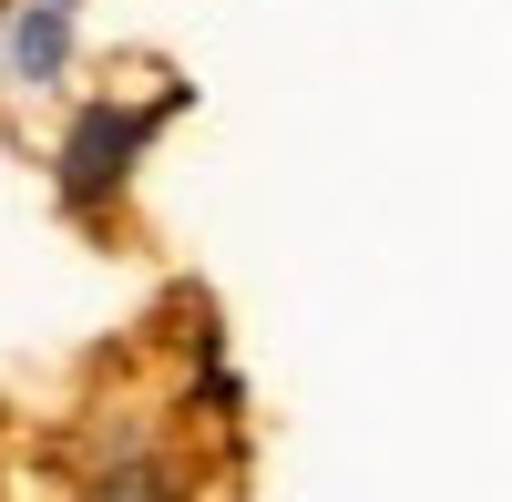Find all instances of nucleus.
<instances>
[{
    "label": "nucleus",
    "instance_id": "nucleus-3",
    "mask_svg": "<svg viewBox=\"0 0 512 502\" xmlns=\"http://www.w3.org/2000/svg\"><path fill=\"white\" fill-rule=\"evenodd\" d=\"M103 502H113V492H103ZM123 502H175V492H164L154 472H134V482H123Z\"/></svg>",
    "mask_w": 512,
    "mask_h": 502
},
{
    "label": "nucleus",
    "instance_id": "nucleus-1",
    "mask_svg": "<svg viewBox=\"0 0 512 502\" xmlns=\"http://www.w3.org/2000/svg\"><path fill=\"white\" fill-rule=\"evenodd\" d=\"M154 123H164V103H93L72 123V144H62V205H72V216L103 205L123 175H134V154L154 144Z\"/></svg>",
    "mask_w": 512,
    "mask_h": 502
},
{
    "label": "nucleus",
    "instance_id": "nucleus-2",
    "mask_svg": "<svg viewBox=\"0 0 512 502\" xmlns=\"http://www.w3.org/2000/svg\"><path fill=\"white\" fill-rule=\"evenodd\" d=\"M72 72V0H11L0 11V82H62Z\"/></svg>",
    "mask_w": 512,
    "mask_h": 502
}]
</instances>
